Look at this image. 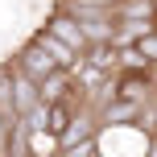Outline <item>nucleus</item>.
I'll return each mask as SVG.
<instances>
[{"label": "nucleus", "instance_id": "1", "mask_svg": "<svg viewBox=\"0 0 157 157\" xmlns=\"http://www.w3.org/2000/svg\"><path fill=\"white\" fill-rule=\"evenodd\" d=\"M46 29L54 33V37H62L66 46L75 50V54H83L87 50V33H83V21L71 13V8H54V13L46 17Z\"/></svg>", "mask_w": 157, "mask_h": 157}, {"label": "nucleus", "instance_id": "2", "mask_svg": "<svg viewBox=\"0 0 157 157\" xmlns=\"http://www.w3.org/2000/svg\"><path fill=\"white\" fill-rule=\"evenodd\" d=\"M13 62L21 66L25 75H33V78H37V83H41V78H46V75H54V71H58L54 54H50V50L41 46V41H33V37L25 41L21 50H17V58H13Z\"/></svg>", "mask_w": 157, "mask_h": 157}, {"label": "nucleus", "instance_id": "3", "mask_svg": "<svg viewBox=\"0 0 157 157\" xmlns=\"http://www.w3.org/2000/svg\"><path fill=\"white\" fill-rule=\"evenodd\" d=\"M153 75H157L153 66H145V71H116V95L145 103V99H149V91H153V83H157Z\"/></svg>", "mask_w": 157, "mask_h": 157}, {"label": "nucleus", "instance_id": "4", "mask_svg": "<svg viewBox=\"0 0 157 157\" xmlns=\"http://www.w3.org/2000/svg\"><path fill=\"white\" fill-rule=\"evenodd\" d=\"M83 62H87V66H99V71H108V75H116V71H120V46H116V37H108V41H87Z\"/></svg>", "mask_w": 157, "mask_h": 157}, {"label": "nucleus", "instance_id": "5", "mask_svg": "<svg viewBox=\"0 0 157 157\" xmlns=\"http://www.w3.org/2000/svg\"><path fill=\"white\" fill-rule=\"evenodd\" d=\"M157 0H116L112 4V17H128V21H153Z\"/></svg>", "mask_w": 157, "mask_h": 157}, {"label": "nucleus", "instance_id": "6", "mask_svg": "<svg viewBox=\"0 0 157 157\" xmlns=\"http://www.w3.org/2000/svg\"><path fill=\"white\" fill-rule=\"evenodd\" d=\"M8 153L13 157L29 153V124H25V116H13V124H8Z\"/></svg>", "mask_w": 157, "mask_h": 157}, {"label": "nucleus", "instance_id": "7", "mask_svg": "<svg viewBox=\"0 0 157 157\" xmlns=\"http://www.w3.org/2000/svg\"><path fill=\"white\" fill-rule=\"evenodd\" d=\"M29 153H62V141L50 128H29Z\"/></svg>", "mask_w": 157, "mask_h": 157}, {"label": "nucleus", "instance_id": "8", "mask_svg": "<svg viewBox=\"0 0 157 157\" xmlns=\"http://www.w3.org/2000/svg\"><path fill=\"white\" fill-rule=\"evenodd\" d=\"M136 50H141V54H145V62H149L153 71H157V29L141 33V37H136Z\"/></svg>", "mask_w": 157, "mask_h": 157}, {"label": "nucleus", "instance_id": "9", "mask_svg": "<svg viewBox=\"0 0 157 157\" xmlns=\"http://www.w3.org/2000/svg\"><path fill=\"white\" fill-rule=\"evenodd\" d=\"M8 124H13V116L0 112V157H8Z\"/></svg>", "mask_w": 157, "mask_h": 157}, {"label": "nucleus", "instance_id": "10", "mask_svg": "<svg viewBox=\"0 0 157 157\" xmlns=\"http://www.w3.org/2000/svg\"><path fill=\"white\" fill-rule=\"evenodd\" d=\"M83 4H103V8H112L116 0H83Z\"/></svg>", "mask_w": 157, "mask_h": 157}, {"label": "nucleus", "instance_id": "11", "mask_svg": "<svg viewBox=\"0 0 157 157\" xmlns=\"http://www.w3.org/2000/svg\"><path fill=\"white\" fill-rule=\"evenodd\" d=\"M153 29H157V8H153Z\"/></svg>", "mask_w": 157, "mask_h": 157}, {"label": "nucleus", "instance_id": "12", "mask_svg": "<svg viewBox=\"0 0 157 157\" xmlns=\"http://www.w3.org/2000/svg\"><path fill=\"white\" fill-rule=\"evenodd\" d=\"M0 71H4V66H0Z\"/></svg>", "mask_w": 157, "mask_h": 157}]
</instances>
